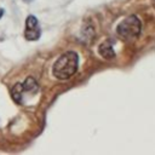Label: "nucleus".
<instances>
[{
    "instance_id": "nucleus-3",
    "label": "nucleus",
    "mask_w": 155,
    "mask_h": 155,
    "mask_svg": "<svg viewBox=\"0 0 155 155\" xmlns=\"http://www.w3.org/2000/svg\"><path fill=\"white\" fill-rule=\"evenodd\" d=\"M41 30L39 22L35 16H28L25 19V29H24V38L29 41H35L40 38Z\"/></svg>"
},
{
    "instance_id": "nucleus-1",
    "label": "nucleus",
    "mask_w": 155,
    "mask_h": 155,
    "mask_svg": "<svg viewBox=\"0 0 155 155\" xmlns=\"http://www.w3.org/2000/svg\"><path fill=\"white\" fill-rule=\"evenodd\" d=\"M78 64H79V57L76 52L68 51L61 54L59 58L54 62L52 68V74L58 80H67L76 73Z\"/></svg>"
},
{
    "instance_id": "nucleus-6",
    "label": "nucleus",
    "mask_w": 155,
    "mask_h": 155,
    "mask_svg": "<svg viewBox=\"0 0 155 155\" xmlns=\"http://www.w3.org/2000/svg\"><path fill=\"white\" fill-rule=\"evenodd\" d=\"M23 87L22 84H16L12 88H11V97L16 103H21L22 102V96H23Z\"/></svg>"
},
{
    "instance_id": "nucleus-2",
    "label": "nucleus",
    "mask_w": 155,
    "mask_h": 155,
    "mask_svg": "<svg viewBox=\"0 0 155 155\" xmlns=\"http://www.w3.org/2000/svg\"><path fill=\"white\" fill-rule=\"evenodd\" d=\"M140 31H142V23L138 19V17L134 15L126 17L122 22L119 23V25L116 28L117 35L120 38H122L124 40L137 39L139 36Z\"/></svg>"
},
{
    "instance_id": "nucleus-4",
    "label": "nucleus",
    "mask_w": 155,
    "mask_h": 155,
    "mask_svg": "<svg viewBox=\"0 0 155 155\" xmlns=\"http://www.w3.org/2000/svg\"><path fill=\"white\" fill-rule=\"evenodd\" d=\"M98 52L102 57H104L105 59H113L115 57V52H114V48L111 46V44L109 41H105L103 44L99 45V48H98Z\"/></svg>"
},
{
    "instance_id": "nucleus-5",
    "label": "nucleus",
    "mask_w": 155,
    "mask_h": 155,
    "mask_svg": "<svg viewBox=\"0 0 155 155\" xmlns=\"http://www.w3.org/2000/svg\"><path fill=\"white\" fill-rule=\"evenodd\" d=\"M22 87H23V91H24V92L35 93V92L38 91V87H39V86H38L35 79L31 78V76H29V78H27L25 81L22 84Z\"/></svg>"
},
{
    "instance_id": "nucleus-7",
    "label": "nucleus",
    "mask_w": 155,
    "mask_h": 155,
    "mask_svg": "<svg viewBox=\"0 0 155 155\" xmlns=\"http://www.w3.org/2000/svg\"><path fill=\"white\" fill-rule=\"evenodd\" d=\"M2 15H4V10H2L1 7H0V18L2 17Z\"/></svg>"
},
{
    "instance_id": "nucleus-8",
    "label": "nucleus",
    "mask_w": 155,
    "mask_h": 155,
    "mask_svg": "<svg viewBox=\"0 0 155 155\" xmlns=\"http://www.w3.org/2000/svg\"><path fill=\"white\" fill-rule=\"evenodd\" d=\"M23 1H25V2H31L33 0H23Z\"/></svg>"
}]
</instances>
